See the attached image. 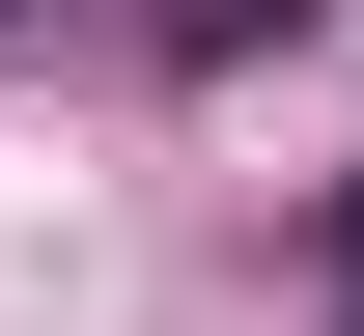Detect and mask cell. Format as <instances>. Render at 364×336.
Segmentation results:
<instances>
[{
	"label": "cell",
	"mask_w": 364,
	"mask_h": 336,
	"mask_svg": "<svg viewBox=\"0 0 364 336\" xmlns=\"http://www.w3.org/2000/svg\"><path fill=\"white\" fill-rule=\"evenodd\" d=\"M252 28H336V0H168V56H252Z\"/></svg>",
	"instance_id": "1"
},
{
	"label": "cell",
	"mask_w": 364,
	"mask_h": 336,
	"mask_svg": "<svg viewBox=\"0 0 364 336\" xmlns=\"http://www.w3.org/2000/svg\"><path fill=\"white\" fill-rule=\"evenodd\" d=\"M336 336H364V196H336Z\"/></svg>",
	"instance_id": "2"
}]
</instances>
